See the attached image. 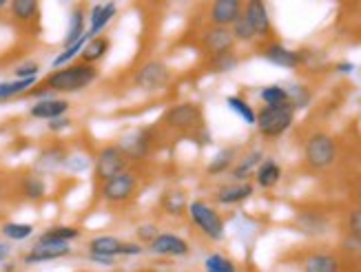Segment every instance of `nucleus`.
I'll return each instance as SVG.
<instances>
[{"label": "nucleus", "mask_w": 361, "mask_h": 272, "mask_svg": "<svg viewBox=\"0 0 361 272\" xmlns=\"http://www.w3.org/2000/svg\"><path fill=\"white\" fill-rule=\"evenodd\" d=\"M98 78V71L93 65H71L65 69H58L54 71L49 78L44 80V89L47 91H54V93H75V91H82L87 89L93 80Z\"/></svg>", "instance_id": "nucleus-1"}, {"label": "nucleus", "mask_w": 361, "mask_h": 272, "mask_svg": "<svg viewBox=\"0 0 361 272\" xmlns=\"http://www.w3.org/2000/svg\"><path fill=\"white\" fill-rule=\"evenodd\" d=\"M295 122V109L290 102L277 104V106H264L257 113V129L264 137H279L284 135Z\"/></svg>", "instance_id": "nucleus-2"}, {"label": "nucleus", "mask_w": 361, "mask_h": 272, "mask_svg": "<svg viewBox=\"0 0 361 272\" xmlns=\"http://www.w3.org/2000/svg\"><path fill=\"white\" fill-rule=\"evenodd\" d=\"M304 159L310 168L324 171L335 164L337 159V144L328 133H312L306 140L304 147Z\"/></svg>", "instance_id": "nucleus-3"}, {"label": "nucleus", "mask_w": 361, "mask_h": 272, "mask_svg": "<svg viewBox=\"0 0 361 272\" xmlns=\"http://www.w3.org/2000/svg\"><path fill=\"white\" fill-rule=\"evenodd\" d=\"M188 215H191L195 226L207 235L213 242H219L224 239V219L217 215V211L213 206H209L207 202H191L188 204Z\"/></svg>", "instance_id": "nucleus-4"}, {"label": "nucleus", "mask_w": 361, "mask_h": 272, "mask_svg": "<svg viewBox=\"0 0 361 272\" xmlns=\"http://www.w3.org/2000/svg\"><path fill=\"white\" fill-rule=\"evenodd\" d=\"M127 168H129V157L120 149V144L104 147L96 157V178L102 184L118 178L122 173H127Z\"/></svg>", "instance_id": "nucleus-5"}, {"label": "nucleus", "mask_w": 361, "mask_h": 272, "mask_svg": "<svg viewBox=\"0 0 361 272\" xmlns=\"http://www.w3.org/2000/svg\"><path fill=\"white\" fill-rule=\"evenodd\" d=\"M162 122L173 131H195L202 129V109L193 102H182L169 109Z\"/></svg>", "instance_id": "nucleus-6"}, {"label": "nucleus", "mask_w": 361, "mask_h": 272, "mask_svg": "<svg viewBox=\"0 0 361 272\" xmlns=\"http://www.w3.org/2000/svg\"><path fill=\"white\" fill-rule=\"evenodd\" d=\"M135 190H137V178L131 171H127L118 175V178L104 182L100 193H102V199L109 204H122V202H129L135 195Z\"/></svg>", "instance_id": "nucleus-7"}, {"label": "nucleus", "mask_w": 361, "mask_h": 272, "mask_svg": "<svg viewBox=\"0 0 361 272\" xmlns=\"http://www.w3.org/2000/svg\"><path fill=\"white\" fill-rule=\"evenodd\" d=\"M169 80H171V71L166 65H162V62L158 60H149L145 62L142 67L137 69L135 73V85L140 89H145V91H160L169 85Z\"/></svg>", "instance_id": "nucleus-8"}, {"label": "nucleus", "mask_w": 361, "mask_h": 272, "mask_svg": "<svg viewBox=\"0 0 361 272\" xmlns=\"http://www.w3.org/2000/svg\"><path fill=\"white\" fill-rule=\"evenodd\" d=\"M89 252L93 261H100L104 266H111V259L118 257V254H124V242L118 237H93L89 242Z\"/></svg>", "instance_id": "nucleus-9"}, {"label": "nucleus", "mask_w": 361, "mask_h": 272, "mask_svg": "<svg viewBox=\"0 0 361 272\" xmlns=\"http://www.w3.org/2000/svg\"><path fill=\"white\" fill-rule=\"evenodd\" d=\"M71 254V246L65 242H36V246L25 254V264H44V261H54L62 259Z\"/></svg>", "instance_id": "nucleus-10"}, {"label": "nucleus", "mask_w": 361, "mask_h": 272, "mask_svg": "<svg viewBox=\"0 0 361 272\" xmlns=\"http://www.w3.org/2000/svg\"><path fill=\"white\" fill-rule=\"evenodd\" d=\"M188 244L184 242L182 237L171 235V233H162L153 239L149 244V252L151 254H160V257H184L188 254Z\"/></svg>", "instance_id": "nucleus-11"}, {"label": "nucleus", "mask_w": 361, "mask_h": 272, "mask_svg": "<svg viewBox=\"0 0 361 272\" xmlns=\"http://www.w3.org/2000/svg\"><path fill=\"white\" fill-rule=\"evenodd\" d=\"M202 44H204V49L215 58V56L233 51L235 38L231 34V29H226V27H211V29L204 31Z\"/></svg>", "instance_id": "nucleus-12"}, {"label": "nucleus", "mask_w": 361, "mask_h": 272, "mask_svg": "<svg viewBox=\"0 0 361 272\" xmlns=\"http://www.w3.org/2000/svg\"><path fill=\"white\" fill-rule=\"evenodd\" d=\"M244 5L240 0H217L211 5V23L215 27H233V23L240 18Z\"/></svg>", "instance_id": "nucleus-13"}, {"label": "nucleus", "mask_w": 361, "mask_h": 272, "mask_svg": "<svg viewBox=\"0 0 361 272\" xmlns=\"http://www.w3.org/2000/svg\"><path fill=\"white\" fill-rule=\"evenodd\" d=\"M116 13H118L116 3H98V5H93V9L89 13V29H87L89 40L98 38L102 31L106 29V25L114 20Z\"/></svg>", "instance_id": "nucleus-14"}, {"label": "nucleus", "mask_w": 361, "mask_h": 272, "mask_svg": "<svg viewBox=\"0 0 361 272\" xmlns=\"http://www.w3.org/2000/svg\"><path fill=\"white\" fill-rule=\"evenodd\" d=\"M244 16L248 18V23L253 25L257 36H271L273 34L269 9H266V5L259 3V0H250V3H246L244 5Z\"/></svg>", "instance_id": "nucleus-15"}, {"label": "nucleus", "mask_w": 361, "mask_h": 272, "mask_svg": "<svg viewBox=\"0 0 361 272\" xmlns=\"http://www.w3.org/2000/svg\"><path fill=\"white\" fill-rule=\"evenodd\" d=\"M264 58L277 67H284V69H295L304 62V56L300 51H290L284 44H269L264 49Z\"/></svg>", "instance_id": "nucleus-16"}, {"label": "nucleus", "mask_w": 361, "mask_h": 272, "mask_svg": "<svg viewBox=\"0 0 361 272\" xmlns=\"http://www.w3.org/2000/svg\"><path fill=\"white\" fill-rule=\"evenodd\" d=\"M67 111H69L67 100L47 98V100H40L31 106L29 113H31V118H38V120H58V118H65Z\"/></svg>", "instance_id": "nucleus-17"}, {"label": "nucleus", "mask_w": 361, "mask_h": 272, "mask_svg": "<svg viewBox=\"0 0 361 272\" xmlns=\"http://www.w3.org/2000/svg\"><path fill=\"white\" fill-rule=\"evenodd\" d=\"M250 195H253V184L238 182V184H231V186L219 188L217 193H215V202L217 204H224V206H233V204L246 202Z\"/></svg>", "instance_id": "nucleus-18"}, {"label": "nucleus", "mask_w": 361, "mask_h": 272, "mask_svg": "<svg viewBox=\"0 0 361 272\" xmlns=\"http://www.w3.org/2000/svg\"><path fill=\"white\" fill-rule=\"evenodd\" d=\"M304 272H339V259L331 252H312L302 261Z\"/></svg>", "instance_id": "nucleus-19"}, {"label": "nucleus", "mask_w": 361, "mask_h": 272, "mask_svg": "<svg viewBox=\"0 0 361 272\" xmlns=\"http://www.w3.org/2000/svg\"><path fill=\"white\" fill-rule=\"evenodd\" d=\"M297 226H300L302 233L317 237L328 230V219H326V215H322L317 211H304L300 217H297Z\"/></svg>", "instance_id": "nucleus-20"}, {"label": "nucleus", "mask_w": 361, "mask_h": 272, "mask_svg": "<svg viewBox=\"0 0 361 272\" xmlns=\"http://www.w3.org/2000/svg\"><path fill=\"white\" fill-rule=\"evenodd\" d=\"M120 149L127 153L129 159H142L149 153V133L147 131H135L131 137H127L120 144Z\"/></svg>", "instance_id": "nucleus-21"}, {"label": "nucleus", "mask_w": 361, "mask_h": 272, "mask_svg": "<svg viewBox=\"0 0 361 272\" xmlns=\"http://www.w3.org/2000/svg\"><path fill=\"white\" fill-rule=\"evenodd\" d=\"M255 180L262 188H273L279 184L281 180V166L275 162V159H264V162L257 166L255 171Z\"/></svg>", "instance_id": "nucleus-22"}, {"label": "nucleus", "mask_w": 361, "mask_h": 272, "mask_svg": "<svg viewBox=\"0 0 361 272\" xmlns=\"http://www.w3.org/2000/svg\"><path fill=\"white\" fill-rule=\"evenodd\" d=\"M87 18H85V11L82 7H75L71 11V18H69V29H67V36H65V49L71 44H75L80 38L87 36Z\"/></svg>", "instance_id": "nucleus-23"}, {"label": "nucleus", "mask_w": 361, "mask_h": 272, "mask_svg": "<svg viewBox=\"0 0 361 272\" xmlns=\"http://www.w3.org/2000/svg\"><path fill=\"white\" fill-rule=\"evenodd\" d=\"M109 47H111V42H109L106 38L98 36V38H91L87 44H85V49H82V65H93V62H98L106 56L109 51Z\"/></svg>", "instance_id": "nucleus-24"}, {"label": "nucleus", "mask_w": 361, "mask_h": 272, "mask_svg": "<svg viewBox=\"0 0 361 272\" xmlns=\"http://www.w3.org/2000/svg\"><path fill=\"white\" fill-rule=\"evenodd\" d=\"M264 162V155H262V151H253L250 155H246V157H242V162L233 168V178L238 180V182H246L250 175H253L255 171H257V166Z\"/></svg>", "instance_id": "nucleus-25"}, {"label": "nucleus", "mask_w": 361, "mask_h": 272, "mask_svg": "<svg viewBox=\"0 0 361 272\" xmlns=\"http://www.w3.org/2000/svg\"><path fill=\"white\" fill-rule=\"evenodd\" d=\"M9 7H11L13 18L20 20V23L36 20L38 18V11H40V5L36 3V0H13Z\"/></svg>", "instance_id": "nucleus-26"}, {"label": "nucleus", "mask_w": 361, "mask_h": 272, "mask_svg": "<svg viewBox=\"0 0 361 272\" xmlns=\"http://www.w3.org/2000/svg\"><path fill=\"white\" fill-rule=\"evenodd\" d=\"M226 104H228V109L233 111V113H238L246 124H255L257 122V113L253 111V106H250L246 100H242L240 95H228Z\"/></svg>", "instance_id": "nucleus-27"}, {"label": "nucleus", "mask_w": 361, "mask_h": 272, "mask_svg": "<svg viewBox=\"0 0 361 272\" xmlns=\"http://www.w3.org/2000/svg\"><path fill=\"white\" fill-rule=\"evenodd\" d=\"M36 85V78H27V80H11V82H0V102L9 100L13 95L25 93L29 87Z\"/></svg>", "instance_id": "nucleus-28"}, {"label": "nucleus", "mask_w": 361, "mask_h": 272, "mask_svg": "<svg viewBox=\"0 0 361 272\" xmlns=\"http://www.w3.org/2000/svg\"><path fill=\"white\" fill-rule=\"evenodd\" d=\"M80 237V230L78 228H71V226H56L51 230H47L40 235V242H65L69 244L71 239H78Z\"/></svg>", "instance_id": "nucleus-29"}, {"label": "nucleus", "mask_w": 361, "mask_h": 272, "mask_svg": "<svg viewBox=\"0 0 361 272\" xmlns=\"http://www.w3.org/2000/svg\"><path fill=\"white\" fill-rule=\"evenodd\" d=\"M231 34H233V38H235V40H242V42H250V40H255V38H257L255 29H253V25L248 23V18L244 16V11H242L240 18L233 23Z\"/></svg>", "instance_id": "nucleus-30"}, {"label": "nucleus", "mask_w": 361, "mask_h": 272, "mask_svg": "<svg viewBox=\"0 0 361 272\" xmlns=\"http://www.w3.org/2000/svg\"><path fill=\"white\" fill-rule=\"evenodd\" d=\"M259 98L266 102V106H277V104H286L288 102V91L279 85H271L259 91Z\"/></svg>", "instance_id": "nucleus-31"}, {"label": "nucleus", "mask_w": 361, "mask_h": 272, "mask_svg": "<svg viewBox=\"0 0 361 272\" xmlns=\"http://www.w3.org/2000/svg\"><path fill=\"white\" fill-rule=\"evenodd\" d=\"M162 208L171 215H182L186 211V199L180 190H169L162 197Z\"/></svg>", "instance_id": "nucleus-32"}, {"label": "nucleus", "mask_w": 361, "mask_h": 272, "mask_svg": "<svg viewBox=\"0 0 361 272\" xmlns=\"http://www.w3.org/2000/svg\"><path fill=\"white\" fill-rule=\"evenodd\" d=\"M204 270L207 272H238V268H235V264L224 257V254H209L207 259H204Z\"/></svg>", "instance_id": "nucleus-33"}, {"label": "nucleus", "mask_w": 361, "mask_h": 272, "mask_svg": "<svg viewBox=\"0 0 361 272\" xmlns=\"http://www.w3.org/2000/svg\"><path fill=\"white\" fill-rule=\"evenodd\" d=\"M3 235L7 239H11V242H23V239L34 235V226H31V223H16V221H11V223H5V226H3Z\"/></svg>", "instance_id": "nucleus-34"}, {"label": "nucleus", "mask_w": 361, "mask_h": 272, "mask_svg": "<svg viewBox=\"0 0 361 272\" xmlns=\"http://www.w3.org/2000/svg\"><path fill=\"white\" fill-rule=\"evenodd\" d=\"M89 42V36H85V38H80L75 44H71V47H67L65 51L62 54H58L56 56V60H54V69H60L62 65H67V62H71L78 54H82V49H85V44Z\"/></svg>", "instance_id": "nucleus-35"}, {"label": "nucleus", "mask_w": 361, "mask_h": 272, "mask_svg": "<svg viewBox=\"0 0 361 272\" xmlns=\"http://www.w3.org/2000/svg\"><path fill=\"white\" fill-rule=\"evenodd\" d=\"M44 182L40 178H36V175H27V178L23 180V193L25 197L29 199H40L44 195Z\"/></svg>", "instance_id": "nucleus-36"}, {"label": "nucleus", "mask_w": 361, "mask_h": 272, "mask_svg": "<svg viewBox=\"0 0 361 272\" xmlns=\"http://www.w3.org/2000/svg\"><path fill=\"white\" fill-rule=\"evenodd\" d=\"M65 151L62 149H58V147H54V149H47L42 155H40V159H38V164L40 166H44V168H56L58 164H65Z\"/></svg>", "instance_id": "nucleus-37"}, {"label": "nucleus", "mask_w": 361, "mask_h": 272, "mask_svg": "<svg viewBox=\"0 0 361 272\" xmlns=\"http://www.w3.org/2000/svg\"><path fill=\"white\" fill-rule=\"evenodd\" d=\"M233 157H235V151L233 149H226V151H222L219 153L213 162L209 164V173L211 175H219V173H224L226 168H231V164H233Z\"/></svg>", "instance_id": "nucleus-38"}, {"label": "nucleus", "mask_w": 361, "mask_h": 272, "mask_svg": "<svg viewBox=\"0 0 361 272\" xmlns=\"http://www.w3.org/2000/svg\"><path fill=\"white\" fill-rule=\"evenodd\" d=\"M286 91H288V102L293 104L295 111L308 106V102H310V91H308L306 87L297 85V87H293V89H286Z\"/></svg>", "instance_id": "nucleus-39"}, {"label": "nucleus", "mask_w": 361, "mask_h": 272, "mask_svg": "<svg viewBox=\"0 0 361 272\" xmlns=\"http://www.w3.org/2000/svg\"><path fill=\"white\" fill-rule=\"evenodd\" d=\"M235 65H238V56H235L233 51L213 58V69L215 71H231V69H235Z\"/></svg>", "instance_id": "nucleus-40"}, {"label": "nucleus", "mask_w": 361, "mask_h": 272, "mask_svg": "<svg viewBox=\"0 0 361 272\" xmlns=\"http://www.w3.org/2000/svg\"><path fill=\"white\" fill-rule=\"evenodd\" d=\"M346 226H348V235H350V237H357V239H361V206L348 213V221H346Z\"/></svg>", "instance_id": "nucleus-41"}, {"label": "nucleus", "mask_w": 361, "mask_h": 272, "mask_svg": "<svg viewBox=\"0 0 361 272\" xmlns=\"http://www.w3.org/2000/svg\"><path fill=\"white\" fill-rule=\"evenodd\" d=\"M158 235H160V233H158V226H155V223H145V226H140V228H137V239H140L142 244H151Z\"/></svg>", "instance_id": "nucleus-42"}, {"label": "nucleus", "mask_w": 361, "mask_h": 272, "mask_svg": "<svg viewBox=\"0 0 361 272\" xmlns=\"http://www.w3.org/2000/svg\"><path fill=\"white\" fill-rule=\"evenodd\" d=\"M40 71V67L36 65V62H25V65H20L18 69H16V80H27V78H36Z\"/></svg>", "instance_id": "nucleus-43"}, {"label": "nucleus", "mask_w": 361, "mask_h": 272, "mask_svg": "<svg viewBox=\"0 0 361 272\" xmlns=\"http://www.w3.org/2000/svg\"><path fill=\"white\" fill-rule=\"evenodd\" d=\"M71 126V120L69 118H58V120H51L49 122V129L51 131H62V129H69Z\"/></svg>", "instance_id": "nucleus-44"}, {"label": "nucleus", "mask_w": 361, "mask_h": 272, "mask_svg": "<svg viewBox=\"0 0 361 272\" xmlns=\"http://www.w3.org/2000/svg\"><path fill=\"white\" fill-rule=\"evenodd\" d=\"M9 252H11V246L9 244H0V261H5L9 257Z\"/></svg>", "instance_id": "nucleus-45"}, {"label": "nucleus", "mask_w": 361, "mask_h": 272, "mask_svg": "<svg viewBox=\"0 0 361 272\" xmlns=\"http://www.w3.org/2000/svg\"><path fill=\"white\" fill-rule=\"evenodd\" d=\"M337 69H339L341 73H350V71L355 69V65H350V62H341V65H339Z\"/></svg>", "instance_id": "nucleus-46"}, {"label": "nucleus", "mask_w": 361, "mask_h": 272, "mask_svg": "<svg viewBox=\"0 0 361 272\" xmlns=\"http://www.w3.org/2000/svg\"><path fill=\"white\" fill-rule=\"evenodd\" d=\"M357 199H359V204H361V184H359V188H357Z\"/></svg>", "instance_id": "nucleus-47"}, {"label": "nucleus", "mask_w": 361, "mask_h": 272, "mask_svg": "<svg viewBox=\"0 0 361 272\" xmlns=\"http://www.w3.org/2000/svg\"><path fill=\"white\" fill-rule=\"evenodd\" d=\"M7 7V3H5V0H0V9H5Z\"/></svg>", "instance_id": "nucleus-48"}]
</instances>
